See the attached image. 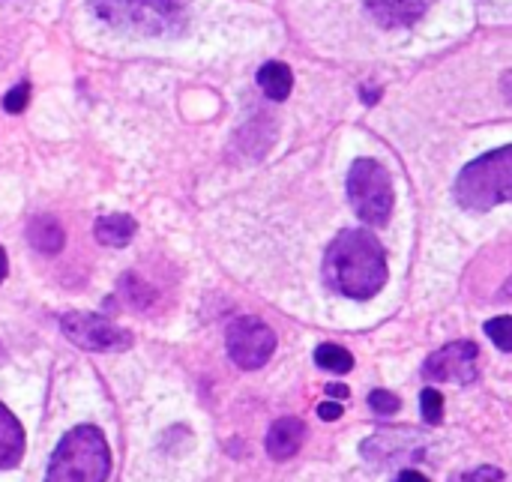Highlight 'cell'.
<instances>
[{
    "mask_svg": "<svg viewBox=\"0 0 512 482\" xmlns=\"http://www.w3.org/2000/svg\"><path fill=\"white\" fill-rule=\"evenodd\" d=\"M324 282L351 300H369L387 285L384 246L366 228L342 231L324 255Z\"/></svg>",
    "mask_w": 512,
    "mask_h": 482,
    "instance_id": "cell-1",
    "label": "cell"
},
{
    "mask_svg": "<svg viewBox=\"0 0 512 482\" xmlns=\"http://www.w3.org/2000/svg\"><path fill=\"white\" fill-rule=\"evenodd\" d=\"M87 3L99 21L132 36H177L189 21L186 0H87Z\"/></svg>",
    "mask_w": 512,
    "mask_h": 482,
    "instance_id": "cell-2",
    "label": "cell"
},
{
    "mask_svg": "<svg viewBox=\"0 0 512 482\" xmlns=\"http://www.w3.org/2000/svg\"><path fill=\"white\" fill-rule=\"evenodd\" d=\"M111 474V450L96 426H75L51 453L45 482H105Z\"/></svg>",
    "mask_w": 512,
    "mask_h": 482,
    "instance_id": "cell-3",
    "label": "cell"
},
{
    "mask_svg": "<svg viewBox=\"0 0 512 482\" xmlns=\"http://www.w3.org/2000/svg\"><path fill=\"white\" fill-rule=\"evenodd\" d=\"M456 201L474 213H486L498 204H510L512 144L492 150L462 168V174L456 177Z\"/></svg>",
    "mask_w": 512,
    "mask_h": 482,
    "instance_id": "cell-4",
    "label": "cell"
},
{
    "mask_svg": "<svg viewBox=\"0 0 512 482\" xmlns=\"http://www.w3.org/2000/svg\"><path fill=\"white\" fill-rule=\"evenodd\" d=\"M348 201L366 225H384L393 213V180L378 159H357L348 171Z\"/></svg>",
    "mask_w": 512,
    "mask_h": 482,
    "instance_id": "cell-5",
    "label": "cell"
},
{
    "mask_svg": "<svg viewBox=\"0 0 512 482\" xmlns=\"http://www.w3.org/2000/svg\"><path fill=\"white\" fill-rule=\"evenodd\" d=\"M63 336L78 345L81 351H96V354H114L126 351L132 345V333L108 321L105 315H90V312H69L60 318Z\"/></svg>",
    "mask_w": 512,
    "mask_h": 482,
    "instance_id": "cell-6",
    "label": "cell"
},
{
    "mask_svg": "<svg viewBox=\"0 0 512 482\" xmlns=\"http://www.w3.org/2000/svg\"><path fill=\"white\" fill-rule=\"evenodd\" d=\"M276 351V333L258 318H237L228 327V354L240 369H261Z\"/></svg>",
    "mask_w": 512,
    "mask_h": 482,
    "instance_id": "cell-7",
    "label": "cell"
},
{
    "mask_svg": "<svg viewBox=\"0 0 512 482\" xmlns=\"http://www.w3.org/2000/svg\"><path fill=\"white\" fill-rule=\"evenodd\" d=\"M477 354L480 351L474 342H453L423 363V378L429 384H471L477 378Z\"/></svg>",
    "mask_w": 512,
    "mask_h": 482,
    "instance_id": "cell-8",
    "label": "cell"
},
{
    "mask_svg": "<svg viewBox=\"0 0 512 482\" xmlns=\"http://www.w3.org/2000/svg\"><path fill=\"white\" fill-rule=\"evenodd\" d=\"M303 441H306V426H303V420L285 417V420H276V423L270 426V432H267V453H270V459L285 462V459H291V456L303 447Z\"/></svg>",
    "mask_w": 512,
    "mask_h": 482,
    "instance_id": "cell-9",
    "label": "cell"
},
{
    "mask_svg": "<svg viewBox=\"0 0 512 482\" xmlns=\"http://www.w3.org/2000/svg\"><path fill=\"white\" fill-rule=\"evenodd\" d=\"M432 0H366L369 12L384 27H408L429 9Z\"/></svg>",
    "mask_w": 512,
    "mask_h": 482,
    "instance_id": "cell-10",
    "label": "cell"
},
{
    "mask_svg": "<svg viewBox=\"0 0 512 482\" xmlns=\"http://www.w3.org/2000/svg\"><path fill=\"white\" fill-rule=\"evenodd\" d=\"M24 459V429L15 414L0 402V471L18 468Z\"/></svg>",
    "mask_w": 512,
    "mask_h": 482,
    "instance_id": "cell-11",
    "label": "cell"
},
{
    "mask_svg": "<svg viewBox=\"0 0 512 482\" xmlns=\"http://www.w3.org/2000/svg\"><path fill=\"white\" fill-rule=\"evenodd\" d=\"M258 84L264 90L267 99L273 102H282L291 96V87H294V75H291V66L288 63H279V60H270L258 69Z\"/></svg>",
    "mask_w": 512,
    "mask_h": 482,
    "instance_id": "cell-12",
    "label": "cell"
},
{
    "mask_svg": "<svg viewBox=\"0 0 512 482\" xmlns=\"http://www.w3.org/2000/svg\"><path fill=\"white\" fill-rule=\"evenodd\" d=\"M27 240L33 243L36 252H45V255H54L63 249L66 243V234L60 228V222L54 216H36L30 225H27Z\"/></svg>",
    "mask_w": 512,
    "mask_h": 482,
    "instance_id": "cell-13",
    "label": "cell"
},
{
    "mask_svg": "<svg viewBox=\"0 0 512 482\" xmlns=\"http://www.w3.org/2000/svg\"><path fill=\"white\" fill-rule=\"evenodd\" d=\"M138 231V222L129 213H114V216H102L96 222V240L102 246H126Z\"/></svg>",
    "mask_w": 512,
    "mask_h": 482,
    "instance_id": "cell-14",
    "label": "cell"
},
{
    "mask_svg": "<svg viewBox=\"0 0 512 482\" xmlns=\"http://www.w3.org/2000/svg\"><path fill=\"white\" fill-rule=\"evenodd\" d=\"M315 360H318L321 369L336 372V375H345V372H351V366H354L351 351H345V348H339V345H321V348L315 351Z\"/></svg>",
    "mask_w": 512,
    "mask_h": 482,
    "instance_id": "cell-15",
    "label": "cell"
},
{
    "mask_svg": "<svg viewBox=\"0 0 512 482\" xmlns=\"http://www.w3.org/2000/svg\"><path fill=\"white\" fill-rule=\"evenodd\" d=\"M486 336H489L501 351L512 354V318H507V315L492 318V321L486 324Z\"/></svg>",
    "mask_w": 512,
    "mask_h": 482,
    "instance_id": "cell-16",
    "label": "cell"
},
{
    "mask_svg": "<svg viewBox=\"0 0 512 482\" xmlns=\"http://www.w3.org/2000/svg\"><path fill=\"white\" fill-rule=\"evenodd\" d=\"M420 402H423V420L429 426H438L444 420V396L435 387H429V390H423Z\"/></svg>",
    "mask_w": 512,
    "mask_h": 482,
    "instance_id": "cell-17",
    "label": "cell"
},
{
    "mask_svg": "<svg viewBox=\"0 0 512 482\" xmlns=\"http://www.w3.org/2000/svg\"><path fill=\"white\" fill-rule=\"evenodd\" d=\"M120 285H126V288H123V297H126V300H129V306H135V309H144V306L150 303V297H153V294H150L138 279H135V276H123V282H120Z\"/></svg>",
    "mask_w": 512,
    "mask_h": 482,
    "instance_id": "cell-18",
    "label": "cell"
},
{
    "mask_svg": "<svg viewBox=\"0 0 512 482\" xmlns=\"http://www.w3.org/2000/svg\"><path fill=\"white\" fill-rule=\"evenodd\" d=\"M369 405H372V411L375 414H396L399 408H402V402H399V396H393L390 390H372L369 393Z\"/></svg>",
    "mask_w": 512,
    "mask_h": 482,
    "instance_id": "cell-19",
    "label": "cell"
},
{
    "mask_svg": "<svg viewBox=\"0 0 512 482\" xmlns=\"http://www.w3.org/2000/svg\"><path fill=\"white\" fill-rule=\"evenodd\" d=\"M30 102V84H15L6 96H3V108L9 114H21Z\"/></svg>",
    "mask_w": 512,
    "mask_h": 482,
    "instance_id": "cell-20",
    "label": "cell"
},
{
    "mask_svg": "<svg viewBox=\"0 0 512 482\" xmlns=\"http://www.w3.org/2000/svg\"><path fill=\"white\" fill-rule=\"evenodd\" d=\"M504 480V474L498 471V468H480V471H474L471 477H465L462 482H501Z\"/></svg>",
    "mask_w": 512,
    "mask_h": 482,
    "instance_id": "cell-21",
    "label": "cell"
},
{
    "mask_svg": "<svg viewBox=\"0 0 512 482\" xmlns=\"http://www.w3.org/2000/svg\"><path fill=\"white\" fill-rule=\"evenodd\" d=\"M318 417L333 423V420L342 417V405H336V402H321V405H318Z\"/></svg>",
    "mask_w": 512,
    "mask_h": 482,
    "instance_id": "cell-22",
    "label": "cell"
},
{
    "mask_svg": "<svg viewBox=\"0 0 512 482\" xmlns=\"http://www.w3.org/2000/svg\"><path fill=\"white\" fill-rule=\"evenodd\" d=\"M327 393H330L333 399H348V396H351L345 384H327Z\"/></svg>",
    "mask_w": 512,
    "mask_h": 482,
    "instance_id": "cell-23",
    "label": "cell"
},
{
    "mask_svg": "<svg viewBox=\"0 0 512 482\" xmlns=\"http://www.w3.org/2000/svg\"><path fill=\"white\" fill-rule=\"evenodd\" d=\"M396 482H429L423 474H417V471H402L399 477H396Z\"/></svg>",
    "mask_w": 512,
    "mask_h": 482,
    "instance_id": "cell-24",
    "label": "cell"
},
{
    "mask_svg": "<svg viewBox=\"0 0 512 482\" xmlns=\"http://www.w3.org/2000/svg\"><path fill=\"white\" fill-rule=\"evenodd\" d=\"M6 273H9V258H6V249L0 246V282L6 279Z\"/></svg>",
    "mask_w": 512,
    "mask_h": 482,
    "instance_id": "cell-25",
    "label": "cell"
},
{
    "mask_svg": "<svg viewBox=\"0 0 512 482\" xmlns=\"http://www.w3.org/2000/svg\"><path fill=\"white\" fill-rule=\"evenodd\" d=\"M375 96H378V90H369V87H363V102H366V105H372V102H378Z\"/></svg>",
    "mask_w": 512,
    "mask_h": 482,
    "instance_id": "cell-26",
    "label": "cell"
}]
</instances>
